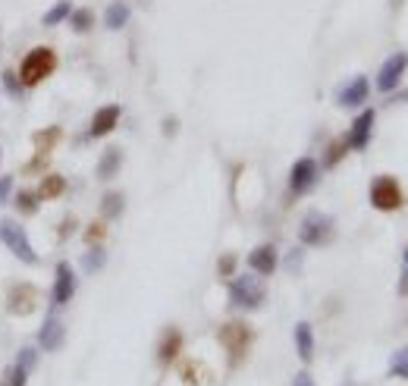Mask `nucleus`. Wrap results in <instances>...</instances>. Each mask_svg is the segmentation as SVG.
I'll return each instance as SVG.
<instances>
[{"label":"nucleus","mask_w":408,"mask_h":386,"mask_svg":"<svg viewBox=\"0 0 408 386\" xmlns=\"http://www.w3.org/2000/svg\"><path fill=\"white\" fill-rule=\"evenodd\" d=\"M295 348H298V358L305 364L314 358V330H311L308 320H298L295 324Z\"/></svg>","instance_id":"obj_18"},{"label":"nucleus","mask_w":408,"mask_h":386,"mask_svg":"<svg viewBox=\"0 0 408 386\" xmlns=\"http://www.w3.org/2000/svg\"><path fill=\"white\" fill-rule=\"evenodd\" d=\"M67 23H69V28H72V32L85 35V32H89V28L94 25V13H91V10H85V6H82V10H72Z\"/></svg>","instance_id":"obj_27"},{"label":"nucleus","mask_w":408,"mask_h":386,"mask_svg":"<svg viewBox=\"0 0 408 386\" xmlns=\"http://www.w3.org/2000/svg\"><path fill=\"white\" fill-rule=\"evenodd\" d=\"M0 242L6 245V251H13L23 264H38V254H35L32 242H28L26 229L13 220H0Z\"/></svg>","instance_id":"obj_6"},{"label":"nucleus","mask_w":408,"mask_h":386,"mask_svg":"<svg viewBox=\"0 0 408 386\" xmlns=\"http://www.w3.org/2000/svg\"><path fill=\"white\" fill-rule=\"evenodd\" d=\"M104 264H107V251L101 249V245H91V249L82 254V271L85 273H98Z\"/></svg>","instance_id":"obj_24"},{"label":"nucleus","mask_w":408,"mask_h":386,"mask_svg":"<svg viewBox=\"0 0 408 386\" xmlns=\"http://www.w3.org/2000/svg\"><path fill=\"white\" fill-rule=\"evenodd\" d=\"M348 154V144H346V138H336V142H330L327 144V151H324V166L327 170H333V166L339 164L342 157Z\"/></svg>","instance_id":"obj_25"},{"label":"nucleus","mask_w":408,"mask_h":386,"mask_svg":"<svg viewBox=\"0 0 408 386\" xmlns=\"http://www.w3.org/2000/svg\"><path fill=\"white\" fill-rule=\"evenodd\" d=\"M69 13H72V4H69V0H60V4H54V6H50V10L45 13V25L54 28V25L67 23Z\"/></svg>","instance_id":"obj_28"},{"label":"nucleus","mask_w":408,"mask_h":386,"mask_svg":"<svg viewBox=\"0 0 408 386\" xmlns=\"http://www.w3.org/2000/svg\"><path fill=\"white\" fill-rule=\"evenodd\" d=\"M60 138H63V129L60 126H47V129H38V132L32 135V144L41 151V154H50V151L60 144Z\"/></svg>","instance_id":"obj_20"},{"label":"nucleus","mask_w":408,"mask_h":386,"mask_svg":"<svg viewBox=\"0 0 408 386\" xmlns=\"http://www.w3.org/2000/svg\"><path fill=\"white\" fill-rule=\"evenodd\" d=\"M120 116H123V107L120 104H104V107H98L91 116V123H89V138H104V135H110L113 129H116V123H120Z\"/></svg>","instance_id":"obj_12"},{"label":"nucleus","mask_w":408,"mask_h":386,"mask_svg":"<svg viewBox=\"0 0 408 386\" xmlns=\"http://www.w3.org/2000/svg\"><path fill=\"white\" fill-rule=\"evenodd\" d=\"M0 82H4V91H6V94H13V98H23L26 85L19 82V72H13V69H4V76H0Z\"/></svg>","instance_id":"obj_31"},{"label":"nucleus","mask_w":408,"mask_h":386,"mask_svg":"<svg viewBox=\"0 0 408 386\" xmlns=\"http://www.w3.org/2000/svg\"><path fill=\"white\" fill-rule=\"evenodd\" d=\"M217 273H220L223 280H232V276H236V254H223L220 264H217Z\"/></svg>","instance_id":"obj_33"},{"label":"nucleus","mask_w":408,"mask_h":386,"mask_svg":"<svg viewBox=\"0 0 408 386\" xmlns=\"http://www.w3.org/2000/svg\"><path fill=\"white\" fill-rule=\"evenodd\" d=\"M13 195V176H0V205H6Z\"/></svg>","instance_id":"obj_36"},{"label":"nucleus","mask_w":408,"mask_h":386,"mask_svg":"<svg viewBox=\"0 0 408 386\" xmlns=\"http://www.w3.org/2000/svg\"><path fill=\"white\" fill-rule=\"evenodd\" d=\"M286 267H289V271H295V267H302V249L289 251V258H286Z\"/></svg>","instance_id":"obj_39"},{"label":"nucleus","mask_w":408,"mask_h":386,"mask_svg":"<svg viewBox=\"0 0 408 386\" xmlns=\"http://www.w3.org/2000/svg\"><path fill=\"white\" fill-rule=\"evenodd\" d=\"M26 383H28V374H26L23 368H19L16 361L6 364L4 374H0V386H26Z\"/></svg>","instance_id":"obj_29"},{"label":"nucleus","mask_w":408,"mask_h":386,"mask_svg":"<svg viewBox=\"0 0 408 386\" xmlns=\"http://www.w3.org/2000/svg\"><path fill=\"white\" fill-rule=\"evenodd\" d=\"M249 267H251V273H258V276H271L276 267H280V254H276V245L264 242V245H258V249H251Z\"/></svg>","instance_id":"obj_15"},{"label":"nucleus","mask_w":408,"mask_h":386,"mask_svg":"<svg viewBox=\"0 0 408 386\" xmlns=\"http://www.w3.org/2000/svg\"><path fill=\"white\" fill-rule=\"evenodd\" d=\"M267 298L264 283L258 280V273H239L230 280V305L239 311H258Z\"/></svg>","instance_id":"obj_2"},{"label":"nucleus","mask_w":408,"mask_h":386,"mask_svg":"<svg viewBox=\"0 0 408 386\" xmlns=\"http://www.w3.org/2000/svg\"><path fill=\"white\" fill-rule=\"evenodd\" d=\"M164 126H166V129H164V132H166V135H173V132H176V126H179V123H176V120H166V123H164Z\"/></svg>","instance_id":"obj_40"},{"label":"nucleus","mask_w":408,"mask_h":386,"mask_svg":"<svg viewBox=\"0 0 408 386\" xmlns=\"http://www.w3.org/2000/svg\"><path fill=\"white\" fill-rule=\"evenodd\" d=\"M399 293H402V295H405V293H408V273H405V276H402V286H399Z\"/></svg>","instance_id":"obj_41"},{"label":"nucleus","mask_w":408,"mask_h":386,"mask_svg":"<svg viewBox=\"0 0 408 386\" xmlns=\"http://www.w3.org/2000/svg\"><path fill=\"white\" fill-rule=\"evenodd\" d=\"M104 236H107V227H104V223L94 220V223H89V227H85V242H89V245H101V239H104Z\"/></svg>","instance_id":"obj_32"},{"label":"nucleus","mask_w":408,"mask_h":386,"mask_svg":"<svg viewBox=\"0 0 408 386\" xmlns=\"http://www.w3.org/2000/svg\"><path fill=\"white\" fill-rule=\"evenodd\" d=\"M390 377H399V380H408V346L396 348L390 358Z\"/></svg>","instance_id":"obj_26"},{"label":"nucleus","mask_w":408,"mask_h":386,"mask_svg":"<svg viewBox=\"0 0 408 386\" xmlns=\"http://www.w3.org/2000/svg\"><path fill=\"white\" fill-rule=\"evenodd\" d=\"M123 208H126V198H123V192H107L104 198H101V214H104L107 220H116V217H123Z\"/></svg>","instance_id":"obj_22"},{"label":"nucleus","mask_w":408,"mask_h":386,"mask_svg":"<svg viewBox=\"0 0 408 386\" xmlns=\"http://www.w3.org/2000/svg\"><path fill=\"white\" fill-rule=\"evenodd\" d=\"M13 201H16V210H19V214H26V217L38 214V208H41V201H38V195H35V188H19Z\"/></svg>","instance_id":"obj_23"},{"label":"nucleus","mask_w":408,"mask_h":386,"mask_svg":"<svg viewBox=\"0 0 408 386\" xmlns=\"http://www.w3.org/2000/svg\"><path fill=\"white\" fill-rule=\"evenodd\" d=\"M47 164H50V154H41L38 151V154L26 164V173H41V170H47Z\"/></svg>","instance_id":"obj_35"},{"label":"nucleus","mask_w":408,"mask_h":386,"mask_svg":"<svg viewBox=\"0 0 408 386\" xmlns=\"http://www.w3.org/2000/svg\"><path fill=\"white\" fill-rule=\"evenodd\" d=\"M405 69H408V54L399 50V54L386 57V63L380 67V72H377V89H380L383 94L396 91L399 82H402V76H405Z\"/></svg>","instance_id":"obj_10"},{"label":"nucleus","mask_w":408,"mask_h":386,"mask_svg":"<svg viewBox=\"0 0 408 386\" xmlns=\"http://www.w3.org/2000/svg\"><path fill=\"white\" fill-rule=\"evenodd\" d=\"M217 339H220V346L227 348V355H230V364L236 368L239 361L249 355V348H251V342H254V330L245 320H230V324H223L220 327V333H217Z\"/></svg>","instance_id":"obj_3"},{"label":"nucleus","mask_w":408,"mask_h":386,"mask_svg":"<svg viewBox=\"0 0 408 386\" xmlns=\"http://www.w3.org/2000/svg\"><path fill=\"white\" fill-rule=\"evenodd\" d=\"M182 355V333L176 330V327H166L164 330V336H160V342H157V361L164 364H173Z\"/></svg>","instance_id":"obj_16"},{"label":"nucleus","mask_w":408,"mask_h":386,"mask_svg":"<svg viewBox=\"0 0 408 386\" xmlns=\"http://www.w3.org/2000/svg\"><path fill=\"white\" fill-rule=\"evenodd\" d=\"M336 236V223L330 214H320V210H308L305 220L298 223V239L308 249H320V245H330Z\"/></svg>","instance_id":"obj_4"},{"label":"nucleus","mask_w":408,"mask_h":386,"mask_svg":"<svg viewBox=\"0 0 408 386\" xmlns=\"http://www.w3.org/2000/svg\"><path fill=\"white\" fill-rule=\"evenodd\" d=\"M0 160H4V151H0Z\"/></svg>","instance_id":"obj_43"},{"label":"nucleus","mask_w":408,"mask_h":386,"mask_svg":"<svg viewBox=\"0 0 408 386\" xmlns=\"http://www.w3.org/2000/svg\"><path fill=\"white\" fill-rule=\"evenodd\" d=\"M54 69H57L54 47L38 45V47H32L23 57V67H19V82H23L26 89H35V85H41L45 79L54 76Z\"/></svg>","instance_id":"obj_1"},{"label":"nucleus","mask_w":408,"mask_h":386,"mask_svg":"<svg viewBox=\"0 0 408 386\" xmlns=\"http://www.w3.org/2000/svg\"><path fill=\"white\" fill-rule=\"evenodd\" d=\"M76 295V271L69 261H57L54 267V289H50V308H63Z\"/></svg>","instance_id":"obj_9"},{"label":"nucleus","mask_w":408,"mask_h":386,"mask_svg":"<svg viewBox=\"0 0 408 386\" xmlns=\"http://www.w3.org/2000/svg\"><path fill=\"white\" fill-rule=\"evenodd\" d=\"M129 16H132V10H129V4H123V0H116V4L107 6L104 13V25L110 28V32H116V28H123L129 23Z\"/></svg>","instance_id":"obj_21"},{"label":"nucleus","mask_w":408,"mask_h":386,"mask_svg":"<svg viewBox=\"0 0 408 386\" xmlns=\"http://www.w3.org/2000/svg\"><path fill=\"white\" fill-rule=\"evenodd\" d=\"M198 374H201V368H198V361H186L182 364V380L186 383H192V386H198Z\"/></svg>","instance_id":"obj_34"},{"label":"nucleus","mask_w":408,"mask_h":386,"mask_svg":"<svg viewBox=\"0 0 408 386\" xmlns=\"http://www.w3.org/2000/svg\"><path fill=\"white\" fill-rule=\"evenodd\" d=\"M293 386H314V377H311L308 370H302V374L293 377Z\"/></svg>","instance_id":"obj_38"},{"label":"nucleus","mask_w":408,"mask_h":386,"mask_svg":"<svg viewBox=\"0 0 408 386\" xmlns=\"http://www.w3.org/2000/svg\"><path fill=\"white\" fill-rule=\"evenodd\" d=\"M120 166H123V151L120 148H107L104 154H101V160H98V179L101 182L113 179L116 173H120Z\"/></svg>","instance_id":"obj_19"},{"label":"nucleus","mask_w":408,"mask_h":386,"mask_svg":"<svg viewBox=\"0 0 408 386\" xmlns=\"http://www.w3.org/2000/svg\"><path fill=\"white\" fill-rule=\"evenodd\" d=\"M38 302H41V293L32 286V283H13L10 293H6V311H10L13 317L35 314Z\"/></svg>","instance_id":"obj_8"},{"label":"nucleus","mask_w":408,"mask_h":386,"mask_svg":"<svg viewBox=\"0 0 408 386\" xmlns=\"http://www.w3.org/2000/svg\"><path fill=\"white\" fill-rule=\"evenodd\" d=\"M63 192H67V179H63L60 173H45V176L38 179V188H35L38 201H54V198H60Z\"/></svg>","instance_id":"obj_17"},{"label":"nucleus","mask_w":408,"mask_h":386,"mask_svg":"<svg viewBox=\"0 0 408 386\" xmlns=\"http://www.w3.org/2000/svg\"><path fill=\"white\" fill-rule=\"evenodd\" d=\"M317 182H320V164L314 157H298L293 170H289V192L302 198V195L314 192Z\"/></svg>","instance_id":"obj_7"},{"label":"nucleus","mask_w":408,"mask_h":386,"mask_svg":"<svg viewBox=\"0 0 408 386\" xmlns=\"http://www.w3.org/2000/svg\"><path fill=\"white\" fill-rule=\"evenodd\" d=\"M63 339H67V327H63V320L47 314L45 324H41V330H38V348L41 352H57V348H63Z\"/></svg>","instance_id":"obj_13"},{"label":"nucleus","mask_w":408,"mask_h":386,"mask_svg":"<svg viewBox=\"0 0 408 386\" xmlns=\"http://www.w3.org/2000/svg\"><path fill=\"white\" fill-rule=\"evenodd\" d=\"M402 258H405V267H408V249H405V254H402Z\"/></svg>","instance_id":"obj_42"},{"label":"nucleus","mask_w":408,"mask_h":386,"mask_svg":"<svg viewBox=\"0 0 408 386\" xmlns=\"http://www.w3.org/2000/svg\"><path fill=\"white\" fill-rule=\"evenodd\" d=\"M368 94H370L368 76H355V79H348V82L336 91V104L339 107H361L364 101H368Z\"/></svg>","instance_id":"obj_14"},{"label":"nucleus","mask_w":408,"mask_h":386,"mask_svg":"<svg viewBox=\"0 0 408 386\" xmlns=\"http://www.w3.org/2000/svg\"><path fill=\"white\" fill-rule=\"evenodd\" d=\"M16 364L26 370V374H32L35 368H38V346H23L16 352Z\"/></svg>","instance_id":"obj_30"},{"label":"nucleus","mask_w":408,"mask_h":386,"mask_svg":"<svg viewBox=\"0 0 408 386\" xmlns=\"http://www.w3.org/2000/svg\"><path fill=\"white\" fill-rule=\"evenodd\" d=\"M374 123H377V113L374 110H361L358 116L352 120L348 126V135H346V144L352 151H364L370 144V135H374Z\"/></svg>","instance_id":"obj_11"},{"label":"nucleus","mask_w":408,"mask_h":386,"mask_svg":"<svg viewBox=\"0 0 408 386\" xmlns=\"http://www.w3.org/2000/svg\"><path fill=\"white\" fill-rule=\"evenodd\" d=\"M368 198H370V205H374L377 210H383V214H390V210H399V208L405 205L402 186H399V182L392 179V176H374Z\"/></svg>","instance_id":"obj_5"},{"label":"nucleus","mask_w":408,"mask_h":386,"mask_svg":"<svg viewBox=\"0 0 408 386\" xmlns=\"http://www.w3.org/2000/svg\"><path fill=\"white\" fill-rule=\"evenodd\" d=\"M72 229H76V217H67V220L60 223V229H57V236H60V239H69Z\"/></svg>","instance_id":"obj_37"}]
</instances>
